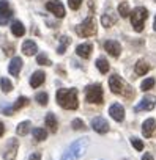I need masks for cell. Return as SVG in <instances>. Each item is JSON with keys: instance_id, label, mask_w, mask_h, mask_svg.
Returning <instances> with one entry per match:
<instances>
[{"instance_id": "obj_11", "label": "cell", "mask_w": 156, "mask_h": 160, "mask_svg": "<svg viewBox=\"0 0 156 160\" xmlns=\"http://www.w3.org/2000/svg\"><path fill=\"white\" fill-rule=\"evenodd\" d=\"M104 49H106V52H107L109 55H112L114 58L120 57L121 46H120V42H118V41H114V39H109V41H106V42H104Z\"/></svg>"}, {"instance_id": "obj_22", "label": "cell", "mask_w": 156, "mask_h": 160, "mask_svg": "<svg viewBox=\"0 0 156 160\" xmlns=\"http://www.w3.org/2000/svg\"><path fill=\"white\" fill-rule=\"evenodd\" d=\"M134 71H136L137 75H145V74L150 71V64H148L145 60H139V61L136 63V66H134Z\"/></svg>"}, {"instance_id": "obj_5", "label": "cell", "mask_w": 156, "mask_h": 160, "mask_svg": "<svg viewBox=\"0 0 156 160\" xmlns=\"http://www.w3.org/2000/svg\"><path fill=\"white\" fill-rule=\"evenodd\" d=\"M76 33L82 36V38H89V36H93L96 33V22L93 19V16H89L82 24H79L76 27Z\"/></svg>"}, {"instance_id": "obj_19", "label": "cell", "mask_w": 156, "mask_h": 160, "mask_svg": "<svg viewBox=\"0 0 156 160\" xmlns=\"http://www.w3.org/2000/svg\"><path fill=\"white\" fill-rule=\"evenodd\" d=\"M22 52H24L27 57H32V55H35V53L38 52V47H36L35 41H32V39H27V41H24V44H22Z\"/></svg>"}, {"instance_id": "obj_29", "label": "cell", "mask_w": 156, "mask_h": 160, "mask_svg": "<svg viewBox=\"0 0 156 160\" xmlns=\"http://www.w3.org/2000/svg\"><path fill=\"white\" fill-rule=\"evenodd\" d=\"M0 87H2L3 93H10V91L13 90V85H11V82H10L7 77H2V78H0Z\"/></svg>"}, {"instance_id": "obj_1", "label": "cell", "mask_w": 156, "mask_h": 160, "mask_svg": "<svg viewBox=\"0 0 156 160\" xmlns=\"http://www.w3.org/2000/svg\"><path fill=\"white\" fill-rule=\"evenodd\" d=\"M57 102L65 110H76L79 107L77 101V90L68 88V90H58L57 91Z\"/></svg>"}, {"instance_id": "obj_32", "label": "cell", "mask_w": 156, "mask_h": 160, "mask_svg": "<svg viewBox=\"0 0 156 160\" xmlns=\"http://www.w3.org/2000/svg\"><path fill=\"white\" fill-rule=\"evenodd\" d=\"M35 99H36V102H38L40 105H43V107H44V105H47V99H49V98H47V94H46V93H38Z\"/></svg>"}, {"instance_id": "obj_9", "label": "cell", "mask_w": 156, "mask_h": 160, "mask_svg": "<svg viewBox=\"0 0 156 160\" xmlns=\"http://www.w3.org/2000/svg\"><path fill=\"white\" fill-rule=\"evenodd\" d=\"M46 8L52 13V14H55L57 18H65V7H63V3L60 2V0H49V2L46 3Z\"/></svg>"}, {"instance_id": "obj_8", "label": "cell", "mask_w": 156, "mask_h": 160, "mask_svg": "<svg viewBox=\"0 0 156 160\" xmlns=\"http://www.w3.org/2000/svg\"><path fill=\"white\" fill-rule=\"evenodd\" d=\"M156 105V98L154 96H145L136 107H134V112H150L153 110Z\"/></svg>"}, {"instance_id": "obj_10", "label": "cell", "mask_w": 156, "mask_h": 160, "mask_svg": "<svg viewBox=\"0 0 156 160\" xmlns=\"http://www.w3.org/2000/svg\"><path fill=\"white\" fill-rule=\"evenodd\" d=\"M92 127H93V130L98 132V133H106V132H109V122H107L103 116L93 118V119H92Z\"/></svg>"}, {"instance_id": "obj_24", "label": "cell", "mask_w": 156, "mask_h": 160, "mask_svg": "<svg viewBox=\"0 0 156 160\" xmlns=\"http://www.w3.org/2000/svg\"><path fill=\"white\" fill-rule=\"evenodd\" d=\"M32 133H33V138H35L36 141H43V140L47 138V132H46L44 129H41V127H35V129L32 130Z\"/></svg>"}, {"instance_id": "obj_26", "label": "cell", "mask_w": 156, "mask_h": 160, "mask_svg": "<svg viewBox=\"0 0 156 160\" xmlns=\"http://www.w3.org/2000/svg\"><path fill=\"white\" fill-rule=\"evenodd\" d=\"M118 14H120L121 18H128V16L131 14V10H129L128 2H121V3L118 5Z\"/></svg>"}, {"instance_id": "obj_17", "label": "cell", "mask_w": 156, "mask_h": 160, "mask_svg": "<svg viewBox=\"0 0 156 160\" xmlns=\"http://www.w3.org/2000/svg\"><path fill=\"white\" fill-rule=\"evenodd\" d=\"M44 78H46V74H44L43 71H36V72H33V75L30 77V87H32V88H38V87H41L43 82H44Z\"/></svg>"}, {"instance_id": "obj_37", "label": "cell", "mask_w": 156, "mask_h": 160, "mask_svg": "<svg viewBox=\"0 0 156 160\" xmlns=\"http://www.w3.org/2000/svg\"><path fill=\"white\" fill-rule=\"evenodd\" d=\"M142 160H153V155L147 152V154H143V157H142Z\"/></svg>"}, {"instance_id": "obj_18", "label": "cell", "mask_w": 156, "mask_h": 160, "mask_svg": "<svg viewBox=\"0 0 156 160\" xmlns=\"http://www.w3.org/2000/svg\"><path fill=\"white\" fill-rule=\"evenodd\" d=\"M21 68H22V60H21L19 57H14V58L11 60L10 66H8V72H10L13 77H16V75H19Z\"/></svg>"}, {"instance_id": "obj_31", "label": "cell", "mask_w": 156, "mask_h": 160, "mask_svg": "<svg viewBox=\"0 0 156 160\" xmlns=\"http://www.w3.org/2000/svg\"><path fill=\"white\" fill-rule=\"evenodd\" d=\"M36 63H38V64H43V66H49V64H51V60L46 57V53H40V55L36 57Z\"/></svg>"}, {"instance_id": "obj_39", "label": "cell", "mask_w": 156, "mask_h": 160, "mask_svg": "<svg viewBox=\"0 0 156 160\" xmlns=\"http://www.w3.org/2000/svg\"><path fill=\"white\" fill-rule=\"evenodd\" d=\"M153 28L156 30V18H154V24H153Z\"/></svg>"}, {"instance_id": "obj_2", "label": "cell", "mask_w": 156, "mask_h": 160, "mask_svg": "<svg viewBox=\"0 0 156 160\" xmlns=\"http://www.w3.org/2000/svg\"><path fill=\"white\" fill-rule=\"evenodd\" d=\"M89 148V140L87 138H79L74 143L69 144V148L65 151V154L62 155V160H81V157L85 154Z\"/></svg>"}, {"instance_id": "obj_7", "label": "cell", "mask_w": 156, "mask_h": 160, "mask_svg": "<svg viewBox=\"0 0 156 160\" xmlns=\"http://www.w3.org/2000/svg\"><path fill=\"white\" fill-rule=\"evenodd\" d=\"M11 16H13V10L8 3V0H0V25L8 24Z\"/></svg>"}, {"instance_id": "obj_34", "label": "cell", "mask_w": 156, "mask_h": 160, "mask_svg": "<svg viewBox=\"0 0 156 160\" xmlns=\"http://www.w3.org/2000/svg\"><path fill=\"white\" fill-rule=\"evenodd\" d=\"M81 3H82V0H68V5H69V8L71 10H79V7H81Z\"/></svg>"}, {"instance_id": "obj_30", "label": "cell", "mask_w": 156, "mask_h": 160, "mask_svg": "<svg viewBox=\"0 0 156 160\" xmlns=\"http://www.w3.org/2000/svg\"><path fill=\"white\" fill-rule=\"evenodd\" d=\"M154 87V78H145L143 82H142V85H140V88H142V91H148V90H151Z\"/></svg>"}, {"instance_id": "obj_35", "label": "cell", "mask_w": 156, "mask_h": 160, "mask_svg": "<svg viewBox=\"0 0 156 160\" xmlns=\"http://www.w3.org/2000/svg\"><path fill=\"white\" fill-rule=\"evenodd\" d=\"M131 144H132L134 149H137V151H142V149H143V143H142L139 138H131Z\"/></svg>"}, {"instance_id": "obj_36", "label": "cell", "mask_w": 156, "mask_h": 160, "mask_svg": "<svg viewBox=\"0 0 156 160\" xmlns=\"http://www.w3.org/2000/svg\"><path fill=\"white\" fill-rule=\"evenodd\" d=\"M29 160H41V154L35 152V154H32V155L29 157Z\"/></svg>"}, {"instance_id": "obj_15", "label": "cell", "mask_w": 156, "mask_h": 160, "mask_svg": "<svg viewBox=\"0 0 156 160\" xmlns=\"http://www.w3.org/2000/svg\"><path fill=\"white\" fill-rule=\"evenodd\" d=\"M92 50H93V46L90 42H84V44H79L76 47V53L82 58H89L92 55Z\"/></svg>"}, {"instance_id": "obj_6", "label": "cell", "mask_w": 156, "mask_h": 160, "mask_svg": "<svg viewBox=\"0 0 156 160\" xmlns=\"http://www.w3.org/2000/svg\"><path fill=\"white\" fill-rule=\"evenodd\" d=\"M85 99L90 104H103V87L100 83L90 85L85 90Z\"/></svg>"}, {"instance_id": "obj_16", "label": "cell", "mask_w": 156, "mask_h": 160, "mask_svg": "<svg viewBox=\"0 0 156 160\" xmlns=\"http://www.w3.org/2000/svg\"><path fill=\"white\" fill-rule=\"evenodd\" d=\"M27 104H29V99H27V98H24V96H21V98L16 101V104H14V105H11L10 108H5V110H3V113H5V115H11V113H14V112L21 110L22 107H25Z\"/></svg>"}, {"instance_id": "obj_4", "label": "cell", "mask_w": 156, "mask_h": 160, "mask_svg": "<svg viewBox=\"0 0 156 160\" xmlns=\"http://www.w3.org/2000/svg\"><path fill=\"white\" fill-rule=\"evenodd\" d=\"M129 16H131V24H132L134 30H136V32H142V30H143V24H145V21H147V18H148L147 8L137 7V8H134V10L131 11Z\"/></svg>"}, {"instance_id": "obj_28", "label": "cell", "mask_w": 156, "mask_h": 160, "mask_svg": "<svg viewBox=\"0 0 156 160\" xmlns=\"http://www.w3.org/2000/svg\"><path fill=\"white\" fill-rule=\"evenodd\" d=\"M69 42H71V39H69L68 36H62V38H60V46L57 47V52H58V53H65V50H66V47L69 46Z\"/></svg>"}, {"instance_id": "obj_14", "label": "cell", "mask_w": 156, "mask_h": 160, "mask_svg": "<svg viewBox=\"0 0 156 160\" xmlns=\"http://www.w3.org/2000/svg\"><path fill=\"white\" fill-rule=\"evenodd\" d=\"M154 129H156V121H154L153 118L147 119V121L142 124V133H143V137L150 138V137L154 133Z\"/></svg>"}, {"instance_id": "obj_20", "label": "cell", "mask_w": 156, "mask_h": 160, "mask_svg": "<svg viewBox=\"0 0 156 160\" xmlns=\"http://www.w3.org/2000/svg\"><path fill=\"white\" fill-rule=\"evenodd\" d=\"M16 151H18V140H11L5 149V160H13L14 155H16Z\"/></svg>"}, {"instance_id": "obj_27", "label": "cell", "mask_w": 156, "mask_h": 160, "mask_svg": "<svg viewBox=\"0 0 156 160\" xmlns=\"http://www.w3.org/2000/svg\"><path fill=\"white\" fill-rule=\"evenodd\" d=\"M96 68L100 69V72H103V74H106L107 71H109V63H107V60L106 58H98L96 60Z\"/></svg>"}, {"instance_id": "obj_33", "label": "cell", "mask_w": 156, "mask_h": 160, "mask_svg": "<svg viewBox=\"0 0 156 160\" xmlns=\"http://www.w3.org/2000/svg\"><path fill=\"white\" fill-rule=\"evenodd\" d=\"M71 126H73L74 130H84V129H85V124H84L81 119H74V121L71 122Z\"/></svg>"}, {"instance_id": "obj_13", "label": "cell", "mask_w": 156, "mask_h": 160, "mask_svg": "<svg viewBox=\"0 0 156 160\" xmlns=\"http://www.w3.org/2000/svg\"><path fill=\"white\" fill-rule=\"evenodd\" d=\"M115 22H117V14H115L112 10H107V11L103 14V18H101V24H103L106 28H110Z\"/></svg>"}, {"instance_id": "obj_3", "label": "cell", "mask_w": 156, "mask_h": 160, "mask_svg": "<svg viewBox=\"0 0 156 160\" xmlns=\"http://www.w3.org/2000/svg\"><path fill=\"white\" fill-rule=\"evenodd\" d=\"M109 87H110L112 93H115V94H121V96H126V98L134 96V91L123 82V78L118 77L117 74H114V75L109 78Z\"/></svg>"}, {"instance_id": "obj_23", "label": "cell", "mask_w": 156, "mask_h": 160, "mask_svg": "<svg viewBox=\"0 0 156 160\" xmlns=\"http://www.w3.org/2000/svg\"><path fill=\"white\" fill-rule=\"evenodd\" d=\"M11 32H13L14 36H24V33H25V27L22 25V22L14 21V22L11 24Z\"/></svg>"}, {"instance_id": "obj_38", "label": "cell", "mask_w": 156, "mask_h": 160, "mask_svg": "<svg viewBox=\"0 0 156 160\" xmlns=\"http://www.w3.org/2000/svg\"><path fill=\"white\" fill-rule=\"evenodd\" d=\"M3 132H5V126H3V122L0 121V137L3 135Z\"/></svg>"}, {"instance_id": "obj_25", "label": "cell", "mask_w": 156, "mask_h": 160, "mask_svg": "<svg viewBox=\"0 0 156 160\" xmlns=\"http://www.w3.org/2000/svg\"><path fill=\"white\" fill-rule=\"evenodd\" d=\"M30 126H32L30 121H24V122H21V124L18 126V129H16L18 135H27V133L30 132Z\"/></svg>"}, {"instance_id": "obj_12", "label": "cell", "mask_w": 156, "mask_h": 160, "mask_svg": "<svg viewBox=\"0 0 156 160\" xmlns=\"http://www.w3.org/2000/svg\"><path fill=\"white\" fill-rule=\"evenodd\" d=\"M109 115L115 119V121H123V118H125V108L120 105V104H112L110 105V108H109Z\"/></svg>"}, {"instance_id": "obj_21", "label": "cell", "mask_w": 156, "mask_h": 160, "mask_svg": "<svg viewBox=\"0 0 156 160\" xmlns=\"http://www.w3.org/2000/svg\"><path fill=\"white\" fill-rule=\"evenodd\" d=\"M44 122H46V127H49V130H51L52 133H55V132H57L58 122H57V118H55V115H54V113H47V115H46Z\"/></svg>"}]
</instances>
